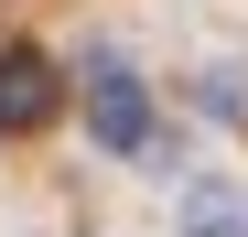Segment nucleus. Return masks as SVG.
I'll return each instance as SVG.
<instances>
[{
  "label": "nucleus",
  "instance_id": "obj_2",
  "mask_svg": "<svg viewBox=\"0 0 248 237\" xmlns=\"http://www.w3.org/2000/svg\"><path fill=\"white\" fill-rule=\"evenodd\" d=\"M54 108H65V75L44 65V54H32V44H11V54H0V130H54Z\"/></svg>",
  "mask_w": 248,
  "mask_h": 237
},
{
  "label": "nucleus",
  "instance_id": "obj_3",
  "mask_svg": "<svg viewBox=\"0 0 248 237\" xmlns=\"http://www.w3.org/2000/svg\"><path fill=\"white\" fill-rule=\"evenodd\" d=\"M194 237H237V194L205 183V194H194Z\"/></svg>",
  "mask_w": 248,
  "mask_h": 237
},
{
  "label": "nucleus",
  "instance_id": "obj_1",
  "mask_svg": "<svg viewBox=\"0 0 248 237\" xmlns=\"http://www.w3.org/2000/svg\"><path fill=\"white\" fill-rule=\"evenodd\" d=\"M87 130H97V151H151V87L119 54L87 65Z\"/></svg>",
  "mask_w": 248,
  "mask_h": 237
}]
</instances>
